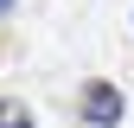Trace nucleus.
Listing matches in <instances>:
<instances>
[{"label": "nucleus", "instance_id": "2", "mask_svg": "<svg viewBox=\"0 0 134 128\" xmlns=\"http://www.w3.org/2000/svg\"><path fill=\"white\" fill-rule=\"evenodd\" d=\"M0 128H32V115H26V103H0Z\"/></svg>", "mask_w": 134, "mask_h": 128}, {"label": "nucleus", "instance_id": "3", "mask_svg": "<svg viewBox=\"0 0 134 128\" xmlns=\"http://www.w3.org/2000/svg\"><path fill=\"white\" fill-rule=\"evenodd\" d=\"M13 7H19V0H0V13H13Z\"/></svg>", "mask_w": 134, "mask_h": 128}, {"label": "nucleus", "instance_id": "1", "mask_svg": "<svg viewBox=\"0 0 134 128\" xmlns=\"http://www.w3.org/2000/svg\"><path fill=\"white\" fill-rule=\"evenodd\" d=\"M77 115L90 122V128H115V122H121V90H115V83H102V77H96V83H83Z\"/></svg>", "mask_w": 134, "mask_h": 128}]
</instances>
